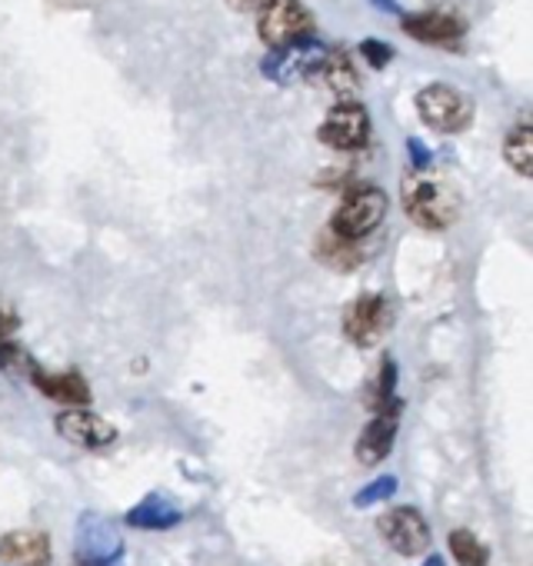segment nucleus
Returning a JSON list of instances; mask_svg holds the SVG:
<instances>
[{
    "label": "nucleus",
    "mask_w": 533,
    "mask_h": 566,
    "mask_svg": "<svg viewBox=\"0 0 533 566\" xmlns=\"http://www.w3.org/2000/svg\"><path fill=\"white\" fill-rule=\"evenodd\" d=\"M257 34L278 54L294 51L301 44H311L314 14L301 4V0H263L257 8Z\"/></svg>",
    "instance_id": "f257e3e1"
},
{
    "label": "nucleus",
    "mask_w": 533,
    "mask_h": 566,
    "mask_svg": "<svg viewBox=\"0 0 533 566\" xmlns=\"http://www.w3.org/2000/svg\"><path fill=\"white\" fill-rule=\"evenodd\" d=\"M404 210L417 227L443 230L457 220V197L447 184L427 174H410L404 180Z\"/></svg>",
    "instance_id": "f03ea898"
},
{
    "label": "nucleus",
    "mask_w": 533,
    "mask_h": 566,
    "mask_svg": "<svg viewBox=\"0 0 533 566\" xmlns=\"http://www.w3.org/2000/svg\"><path fill=\"white\" fill-rule=\"evenodd\" d=\"M387 193L374 184H364V187H351L344 193V200L337 203L334 210V220H331V230L344 240H364L370 237L384 217H387Z\"/></svg>",
    "instance_id": "7ed1b4c3"
},
{
    "label": "nucleus",
    "mask_w": 533,
    "mask_h": 566,
    "mask_svg": "<svg viewBox=\"0 0 533 566\" xmlns=\"http://www.w3.org/2000/svg\"><path fill=\"white\" fill-rule=\"evenodd\" d=\"M414 104H417V117L430 130H437V134H460L473 120V101L463 91L450 87V84H430V87H424L414 97Z\"/></svg>",
    "instance_id": "20e7f679"
},
{
    "label": "nucleus",
    "mask_w": 533,
    "mask_h": 566,
    "mask_svg": "<svg viewBox=\"0 0 533 566\" xmlns=\"http://www.w3.org/2000/svg\"><path fill=\"white\" fill-rule=\"evenodd\" d=\"M124 553V536L114 520L101 513H84L74 533V563L77 566H114Z\"/></svg>",
    "instance_id": "39448f33"
},
{
    "label": "nucleus",
    "mask_w": 533,
    "mask_h": 566,
    "mask_svg": "<svg viewBox=\"0 0 533 566\" xmlns=\"http://www.w3.org/2000/svg\"><path fill=\"white\" fill-rule=\"evenodd\" d=\"M370 134H374L370 114L364 111V104H357L351 97H344L337 107H331V114L317 127L321 144H327L331 150H341V154L364 150L370 144Z\"/></svg>",
    "instance_id": "423d86ee"
},
{
    "label": "nucleus",
    "mask_w": 533,
    "mask_h": 566,
    "mask_svg": "<svg viewBox=\"0 0 533 566\" xmlns=\"http://www.w3.org/2000/svg\"><path fill=\"white\" fill-rule=\"evenodd\" d=\"M390 327V311L380 294H360L347 311H344V334L357 347H374L384 340Z\"/></svg>",
    "instance_id": "0eeeda50"
},
{
    "label": "nucleus",
    "mask_w": 533,
    "mask_h": 566,
    "mask_svg": "<svg viewBox=\"0 0 533 566\" xmlns=\"http://www.w3.org/2000/svg\"><path fill=\"white\" fill-rule=\"evenodd\" d=\"M377 526H380V536L390 543V549H397L404 556H420L430 549V526L414 506H397V510L384 513L377 520Z\"/></svg>",
    "instance_id": "6e6552de"
},
{
    "label": "nucleus",
    "mask_w": 533,
    "mask_h": 566,
    "mask_svg": "<svg viewBox=\"0 0 533 566\" xmlns=\"http://www.w3.org/2000/svg\"><path fill=\"white\" fill-rule=\"evenodd\" d=\"M404 34L430 48H450L467 34V24L453 11H414L404 18Z\"/></svg>",
    "instance_id": "1a4fd4ad"
},
{
    "label": "nucleus",
    "mask_w": 533,
    "mask_h": 566,
    "mask_svg": "<svg viewBox=\"0 0 533 566\" xmlns=\"http://www.w3.org/2000/svg\"><path fill=\"white\" fill-rule=\"evenodd\" d=\"M58 433H61L67 443L84 447V450H104V447H111V443L117 440V430H114L104 417L91 413L87 407L64 410V413L58 417Z\"/></svg>",
    "instance_id": "9d476101"
},
{
    "label": "nucleus",
    "mask_w": 533,
    "mask_h": 566,
    "mask_svg": "<svg viewBox=\"0 0 533 566\" xmlns=\"http://www.w3.org/2000/svg\"><path fill=\"white\" fill-rule=\"evenodd\" d=\"M400 410H404V407L374 410V420L364 427V433H360V440H357V460H360L364 467L380 463V460L394 450V437H397Z\"/></svg>",
    "instance_id": "9b49d317"
},
{
    "label": "nucleus",
    "mask_w": 533,
    "mask_h": 566,
    "mask_svg": "<svg viewBox=\"0 0 533 566\" xmlns=\"http://www.w3.org/2000/svg\"><path fill=\"white\" fill-rule=\"evenodd\" d=\"M0 563L11 566H48L51 543L41 530H18L0 539Z\"/></svg>",
    "instance_id": "f8f14e48"
},
{
    "label": "nucleus",
    "mask_w": 533,
    "mask_h": 566,
    "mask_svg": "<svg viewBox=\"0 0 533 566\" xmlns=\"http://www.w3.org/2000/svg\"><path fill=\"white\" fill-rule=\"evenodd\" d=\"M31 380L48 400L67 403V407H87L91 403V387H87V380L81 374H48V370H41L34 364Z\"/></svg>",
    "instance_id": "ddd939ff"
},
{
    "label": "nucleus",
    "mask_w": 533,
    "mask_h": 566,
    "mask_svg": "<svg viewBox=\"0 0 533 566\" xmlns=\"http://www.w3.org/2000/svg\"><path fill=\"white\" fill-rule=\"evenodd\" d=\"M180 520H184V510L167 493H150V496H144V503H137L127 513V523L137 530H170Z\"/></svg>",
    "instance_id": "4468645a"
},
{
    "label": "nucleus",
    "mask_w": 533,
    "mask_h": 566,
    "mask_svg": "<svg viewBox=\"0 0 533 566\" xmlns=\"http://www.w3.org/2000/svg\"><path fill=\"white\" fill-rule=\"evenodd\" d=\"M311 81H321L327 91H334L341 97H351L357 91V71H354V64L344 54H321V57H314Z\"/></svg>",
    "instance_id": "2eb2a0df"
},
{
    "label": "nucleus",
    "mask_w": 533,
    "mask_h": 566,
    "mask_svg": "<svg viewBox=\"0 0 533 566\" xmlns=\"http://www.w3.org/2000/svg\"><path fill=\"white\" fill-rule=\"evenodd\" d=\"M503 160L513 174L530 177L533 174V130L530 124H516L503 140Z\"/></svg>",
    "instance_id": "dca6fc26"
},
{
    "label": "nucleus",
    "mask_w": 533,
    "mask_h": 566,
    "mask_svg": "<svg viewBox=\"0 0 533 566\" xmlns=\"http://www.w3.org/2000/svg\"><path fill=\"white\" fill-rule=\"evenodd\" d=\"M317 256H321L327 266L347 273V270H354V266L360 263V247H357V240H344V237H337L334 230H327V233L317 237Z\"/></svg>",
    "instance_id": "f3484780"
},
{
    "label": "nucleus",
    "mask_w": 533,
    "mask_h": 566,
    "mask_svg": "<svg viewBox=\"0 0 533 566\" xmlns=\"http://www.w3.org/2000/svg\"><path fill=\"white\" fill-rule=\"evenodd\" d=\"M447 543H450V553L460 566H487V546L470 530H453L447 536Z\"/></svg>",
    "instance_id": "a211bd4d"
},
{
    "label": "nucleus",
    "mask_w": 533,
    "mask_h": 566,
    "mask_svg": "<svg viewBox=\"0 0 533 566\" xmlns=\"http://www.w3.org/2000/svg\"><path fill=\"white\" fill-rule=\"evenodd\" d=\"M34 360L18 347L11 344L8 337H0V370H8V374H31Z\"/></svg>",
    "instance_id": "6ab92c4d"
},
{
    "label": "nucleus",
    "mask_w": 533,
    "mask_h": 566,
    "mask_svg": "<svg viewBox=\"0 0 533 566\" xmlns=\"http://www.w3.org/2000/svg\"><path fill=\"white\" fill-rule=\"evenodd\" d=\"M394 493H397V480H394V476H377L374 483H367V486L354 496V506L367 510V506H374V503H380V500H387V496H394Z\"/></svg>",
    "instance_id": "aec40b11"
},
{
    "label": "nucleus",
    "mask_w": 533,
    "mask_h": 566,
    "mask_svg": "<svg viewBox=\"0 0 533 566\" xmlns=\"http://www.w3.org/2000/svg\"><path fill=\"white\" fill-rule=\"evenodd\" d=\"M360 54H364L374 67H387L390 57H394V51H390L384 41H364V44H360Z\"/></svg>",
    "instance_id": "412c9836"
},
{
    "label": "nucleus",
    "mask_w": 533,
    "mask_h": 566,
    "mask_svg": "<svg viewBox=\"0 0 533 566\" xmlns=\"http://www.w3.org/2000/svg\"><path fill=\"white\" fill-rule=\"evenodd\" d=\"M14 331H18V317H14L11 311L0 307V337H8V334H14Z\"/></svg>",
    "instance_id": "4be33fe9"
},
{
    "label": "nucleus",
    "mask_w": 533,
    "mask_h": 566,
    "mask_svg": "<svg viewBox=\"0 0 533 566\" xmlns=\"http://www.w3.org/2000/svg\"><path fill=\"white\" fill-rule=\"evenodd\" d=\"M230 8H237V11H257L263 0H227Z\"/></svg>",
    "instance_id": "5701e85b"
},
{
    "label": "nucleus",
    "mask_w": 533,
    "mask_h": 566,
    "mask_svg": "<svg viewBox=\"0 0 533 566\" xmlns=\"http://www.w3.org/2000/svg\"><path fill=\"white\" fill-rule=\"evenodd\" d=\"M424 566H447V563H443V559H440V556H437V553H430V556H427V563H424Z\"/></svg>",
    "instance_id": "b1692460"
}]
</instances>
